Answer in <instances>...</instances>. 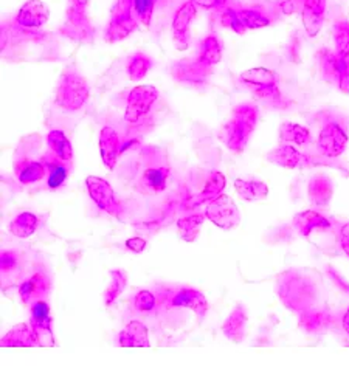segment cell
Masks as SVG:
<instances>
[{
    "mask_svg": "<svg viewBox=\"0 0 349 389\" xmlns=\"http://www.w3.org/2000/svg\"><path fill=\"white\" fill-rule=\"evenodd\" d=\"M137 190L145 194H159L166 188L169 166L157 147H146L138 157Z\"/></svg>",
    "mask_w": 349,
    "mask_h": 389,
    "instance_id": "1",
    "label": "cell"
},
{
    "mask_svg": "<svg viewBox=\"0 0 349 389\" xmlns=\"http://www.w3.org/2000/svg\"><path fill=\"white\" fill-rule=\"evenodd\" d=\"M87 98L89 85L80 73L66 72L62 75L56 90V103L61 107L67 109V111H76L87 101Z\"/></svg>",
    "mask_w": 349,
    "mask_h": 389,
    "instance_id": "2",
    "label": "cell"
},
{
    "mask_svg": "<svg viewBox=\"0 0 349 389\" xmlns=\"http://www.w3.org/2000/svg\"><path fill=\"white\" fill-rule=\"evenodd\" d=\"M137 20L132 11V0H118L112 10V18L106 30V41L116 42L128 37L137 28Z\"/></svg>",
    "mask_w": 349,
    "mask_h": 389,
    "instance_id": "3",
    "label": "cell"
},
{
    "mask_svg": "<svg viewBox=\"0 0 349 389\" xmlns=\"http://www.w3.org/2000/svg\"><path fill=\"white\" fill-rule=\"evenodd\" d=\"M157 101V90L151 85H137L128 95V106L124 120L130 124L138 123L149 113L151 107Z\"/></svg>",
    "mask_w": 349,
    "mask_h": 389,
    "instance_id": "4",
    "label": "cell"
},
{
    "mask_svg": "<svg viewBox=\"0 0 349 389\" xmlns=\"http://www.w3.org/2000/svg\"><path fill=\"white\" fill-rule=\"evenodd\" d=\"M85 185H87L89 196L92 197L93 202H95V205L99 209H103V211L112 216L120 214L121 205L120 202L116 200L111 185H109L106 180H103V178H98L93 175L85 178Z\"/></svg>",
    "mask_w": 349,
    "mask_h": 389,
    "instance_id": "5",
    "label": "cell"
},
{
    "mask_svg": "<svg viewBox=\"0 0 349 389\" xmlns=\"http://www.w3.org/2000/svg\"><path fill=\"white\" fill-rule=\"evenodd\" d=\"M31 328L39 346H53V332L50 320V307L45 301H37L31 306Z\"/></svg>",
    "mask_w": 349,
    "mask_h": 389,
    "instance_id": "6",
    "label": "cell"
},
{
    "mask_svg": "<svg viewBox=\"0 0 349 389\" xmlns=\"http://www.w3.org/2000/svg\"><path fill=\"white\" fill-rule=\"evenodd\" d=\"M51 292V281L42 271H35L19 285V295L25 304L33 306L37 301H45Z\"/></svg>",
    "mask_w": 349,
    "mask_h": 389,
    "instance_id": "7",
    "label": "cell"
},
{
    "mask_svg": "<svg viewBox=\"0 0 349 389\" xmlns=\"http://www.w3.org/2000/svg\"><path fill=\"white\" fill-rule=\"evenodd\" d=\"M207 213L209 219L222 228H230L239 222L238 209L227 196L217 197L213 204L208 206Z\"/></svg>",
    "mask_w": 349,
    "mask_h": 389,
    "instance_id": "8",
    "label": "cell"
},
{
    "mask_svg": "<svg viewBox=\"0 0 349 389\" xmlns=\"http://www.w3.org/2000/svg\"><path fill=\"white\" fill-rule=\"evenodd\" d=\"M49 8L41 0H28L20 8L18 18H16V23L23 28H39L45 25V22L49 20Z\"/></svg>",
    "mask_w": 349,
    "mask_h": 389,
    "instance_id": "9",
    "label": "cell"
},
{
    "mask_svg": "<svg viewBox=\"0 0 349 389\" xmlns=\"http://www.w3.org/2000/svg\"><path fill=\"white\" fill-rule=\"evenodd\" d=\"M99 152L106 168L114 169L120 155V137L114 128H103L99 132Z\"/></svg>",
    "mask_w": 349,
    "mask_h": 389,
    "instance_id": "10",
    "label": "cell"
},
{
    "mask_svg": "<svg viewBox=\"0 0 349 389\" xmlns=\"http://www.w3.org/2000/svg\"><path fill=\"white\" fill-rule=\"evenodd\" d=\"M44 165L47 168V188L54 191L59 190L62 185L67 182L68 174H70V163L61 161L56 157L49 152L42 157Z\"/></svg>",
    "mask_w": 349,
    "mask_h": 389,
    "instance_id": "11",
    "label": "cell"
},
{
    "mask_svg": "<svg viewBox=\"0 0 349 389\" xmlns=\"http://www.w3.org/2000/svg\"><path fill=\"white\" fill-rule=\"evenodd\" d=\"M196 16V8H194V2H185L180 8H178L174 20H173V31L174 39L178 44V47H183L188 42V30L190 23Z\"/></svg>",
    "mask_w": 349,
    "mask_h": 389,
    "instance_id": "12",
    "label": "cell"
},
{
    "mask_svg": "<svg viewBox=\"0 0 349 389\" xmlns=\"http://www.w3.org/2000/svg\"><path fill=\"white\" fill-rule=\"evenodd\" d=\"M121 347H149L147 329L143 323L130 321L120 333Z\"/></svg>",
    "mask_w": 349,
    "mask_h": 389,
    "instance_id": "13",
    "label": "cell"
},
{
    "mask_svg": "<svg viewBox=\"0 0 349 389\" xmlns=\"http://www.w3.org/2000/svg\"><path fill=\"white\" fill-rule=\"evenodd\" d=\"M47 142H49V152L53 155V157L72 165L73 147H72V143L68 142V138L64 132L51 130L49 137H47Z\"/></svg>",
    "mask_w": 349,
    "mask_h": 389,
    "instance_id": "14",
    "label": "cell"
},
{
    "mask_svg": "<svg viewBox=\"0 0 349 389\" xmlns=\"http://www.w3.org/2000/svg\"><path fill=\"white\" fill-rule=\"evenodd\" d=\"M0 345L4 347H30L37 343L31 324H19L6 333Z\"/></svg>",
    "mask_w": 349,
    "mask_h": 389,
    "instance_id": "15",
    "label": "cell"
},
{
    "mask_svg": "<svg viewBox=\"0 0 349 389\" xmlns=\"http://www.w3.org/2000/svg\"><path fill=\"white\" fill-rule=\"evenodd\" d=\"M16 174H18L19 182L23 185H31L36 182H41L42 178L47 174V168L44 165L42 159L41 160H35L25 163V165H22L19 168H14Z\"/></svg>",
    "mask_w": 349,
    "mask_h": 389,
    "instance_id": "16",
    "label": "cell"
},
{
    "mask_svg": "<svg viewBox=\"0 0 349 389\" xmlns=\"http://www.w3.org/2000/svg\"><path fill=\"white\" fill-rule=\"evenodd\" d=\"M37 227V217L28 211L20 213L10 223V231L18 237H28L33 235Z\"/></svg>",
    "mask_w": 349,
    "mask_h": 389,
    "instance_id": "17",
    "label": "cell"
},
{
    "mask_svg": "<svg viewBox=\"0 0 349 389\" xmlns=\"http://www.w3.org/2000/svg\"><path fill=\"white\" fill-rule=\"evenodd\" d=\"M155 5L157 0H132V11H134L137 25L142 30L149 28Z\"/></svg>",
    "mask_w": 349,
    "mask_h": 389,
    "instance_id": "18",
    "label": "cell"
},
{
    "mask_svg": "<svg viewBox=\"0 0 349 389\" xmlns=\"http://www.w3.org/2000/svg\"><path fill=\"white\" fill-rule=\"evenodd\" d=\"M152 67L151 58H147L145 53L132 54L128 64V73L132 81H140L147 75Z\"/></svg>",
    "mask_w": 349,
    "mask_h": 389,
    "instance_id": "19",
    "label": "cell"
},
{
    "mask_svg": "<svg viewBox=\"0 0 349 389\" xmlns=\"http://www.w3.org/2000/svg\"><path fill=\"white\" fill-rule=\"evenodd\" d=\"M340 134L338 129H336L333 126H328L323 132H322V137H320V151L324 154H329V155H333V154H338L341 149L340 147L343 146L345 142H338V137H343V135H338L336 138V135Z\"/></svg>",
    "mask_w": 349,
    "mask_h": 389,
    "instance_id": "20",
    "label": "cell"
},
{
    "mask_svg": "<svg viewBox=\"0 0 349 389\" xmlns=\"http://www.w3.org/2000/svg\"><path fill=\"white\" fill-rule=\"evenodd\" d=\"M126 283H128V276L124 275V271H121V270L112 271L111 284L107 285L106 293H104V298H106V304L107 306L120 297L123 289H124V285H126Z\"/></svg>",
    "mask_w": 349,
    "mask_h": 389,
    "instance_id": "21",
    "label": "cell"
},
{
    "mask_svg": "<svg viewBox=\"0 0 349 389\" xmlns=\"http://www.w3.org/2000/svg\"><path fill=\"white\" fill-rule=\"evenodd\" d=\"M0 267H2V281L6 284L11 278L14 276V273H18L19 271V259L18 256L11 252H5L2 254V261H0Z\"/></svg>",
    "mask_w": 349,
    "mask_h": 389,
    "instance_id": "22",
    "label": "cell"
},
{
    "mask_svg": "<svg viewBox=\"0 0 349 389\" xmlns=\"http://www.w3.org/2000/svg\"><path fill=\"white\" fill-rule=\"evenodd\" d=\"M281 135L283 138L289 135V140H293V142H297L300 144L309 142V132L297 126V124H284L281 128Z\"/></svg>",
    "mask_w": 349,
    "mask_h": 389,
    "instance_id": "23",
    "label": "cell"
},
{
    "mask_svg": "<svg viewBox=\"0 0 349 389\" xmlns=\"http://www.w3.org/2000/svg\"><path fill=\"white\" fill-rule=\"evenodd\" d=\"M236 190L238 191H244L247 190L248 194L245 196L247 200H255L258 197H264L266 196V186H264L262 183H247V182H243V180H238L236 182Z\"/></svg>",
    "mask_w": 349,
    "mask_h": 389,
    "instance_id": "24",
    "label": "cell"
},
{
    "mask_svg": "<svg viewBox=\"0 0 349 389\" xmlns=\"http://www.w3.org/2000/svg\"><path fill=\"white\" fill-rule=\"evenodd\" d=\"M239 19H240V22H243V25L250 27V28L269 25V20L255 11H240Z\"/></svg>",
    "mask_w": 349,
    "mask_h": 389,
    "instance_id": "25",
    "label": "cell"
},
{
    "mask_svg": "<svg viewBox=\"0 0 349 389\" xmlns=\"http://www.w3.org/2000/svg\"><path fill=\"white\" fill-rule=\"evenodd\" d=\"M204 58L209 62V64H216L217 61L221 59V47L217 44L214 37H208L204 42Z\"/></svg>",
    "mask_w": 349,
    "mask_h": 389,
    "instance_id": "26",
    "label": "cell"
},
{
    "mask_svg": "<svg viewBox=\"0 0 349 389\" xmlns=\"http://www.w3.org/2000/svg\"><path fill=\"white\" fill-rule=\"evenodd\" d=\"M154 302H155L154 295L151 292L143 290V292H140L135 297V309L138 310V312L147 314V312H151V310H152Z\"/></svg>",
    "mask_w": 349,
    "mask_h": 389,
    "instance_id": "27",
    "label": "cell"
},
{
    "mask_svg": "<svg viewBox=\"0 0 349 389\" xmlns=\"http://www.w3.org/2000/svg\"><path fill=\"white\" fill-rule=\"evenodd\" d=\"M192 221H194V217H190V219H182L180 222H178V230H185L186 228V231H183V233H180V235L183 236V239H192L194 236H196L197 235V227H194L192 228Z\"/></svg>",
    "mask_w": 349,
    "mask_h": 389,
    "instance_id": "28",
    "label": "cell"
},
{
    "mask_svg": "<svg viewBox=\"0 0 349 389\" xmlns=\"http://www.w3.org/2000/svg\"><path fill=\"white\" fill-rule=\"evenodd\" d=\"M126 247L129 248L130 252L140 253V252H143V250H145L146 242H145V240H143L142 237H132V239H129L128 242H126Z\"/></svg>",
    "mask_w": 349,
    "mask_h": 389,
    "instance_id": "29",
    "label": "cell"
},
{
    "mask_svg": "<svg viewBox=\"0 0 349 389\" xmlns=\"http://www.w3.org/2000/svg\"><path fill=\"white\" fill-rule=\"evenodd\" d=\"M225 2V0H194V4H197L204 8H213V6H219Z\"/></svg>",
    "mask_w": 349,
    "mask_h": 389,
    "instance_id": "30",
    "label": "cell"
}]
</instances>
